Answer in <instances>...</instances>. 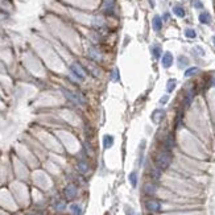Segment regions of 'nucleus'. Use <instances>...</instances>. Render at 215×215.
<instances>
[{
  "label": "nucleus",
  "instance_id": "c756f323",
  "mask_svg": "<svg viewBox=\"0 0 215 215\" xmlns=\"http://www.w3.org/2000/svg\"><path fill=\"white\" fill-rule=\"evenodd\" d=\"M168 99H169V98H168V96H162V98H161V100H160V103H162V104H165V103H166V102H168Z\"/></svg>",
  "mask_w": 215,
  "mask_h": 215
},
{
  "label": "nucleus",
  "instance_id": "cd10ccee",
  "mask_svg": "<svg viewBox=\"0 0 215 215\" xmlns=\"http://www.w3.org/2000/svg\"><path fill=\"white\" fill-rule=\"evenodd\" d=\"M56 209H57L58 211L65 210V203H64V202H57V203H56Z\"/></svg>",
  "mask_w": 215,
  "mask_h": 215
},
{
  "label": "nucleus",
  "instance_id": "423d86ee",
  "mask_svg": "<svg viewBox=\"0 0 215 215\" xmlns=\"http://www.w3.org/2000/svg\"><path fill=\"white\" fill-rule=\"evenodd\" d=\"M165 118V111L164 110H155L152 114V120L156 123V124H158L161 120Z\"/></svg>",
  "mask_w": 215,
  "mask_h": 215
},
{
  "label": "nucleus",
  "instance_id": "b1692460",
  "mask_svg": "<svg viewBox=\"0 0 215 215\" xmlns=\"http://www.w3.org/2000/svg\"><path fill=\"white\" fill-rule=\"evenodd\" d=\"M111 81L112 82H118L119 81V69H114L111 73Z\"/></svg>",
  "mask_w": 215,
  "mask_h": 215
},
{
  "label": "nucleus",
  "instance_id": "473e14b6",
  "mask_svg": "<svg viewBox=\"0 0 215 215\" xmlns=\"http://www.w3.org/2000/svg\"><path fill=\"white\" fill-rule=\"evenodd\" d=\"M213 42H214V45H215V36H214V37H213Z\"/></svg>",
  "mask_w": 215,
  "mask_h": 215
},
{
  "label": "nucleus",
  "instance_id": "f257e3e1",
  "mask_svg": "<svg viewBox=\"0 0 215 215\" xmlns=\"http://www.w3.org/2000/svg\"><path fill=\"white\" fill-rule=\"evenodd\" d=\"M170 162H172V156L168 152L158 153L157 157H156V164H157V166L160 169H166V168H169Z\"/></svg>",
  "mask_w": 215,
  "mask_h": 215
},
{
  "label": "nucleus",
  "instance_id": "f3484780",
  "mask_svg": "<svg viewBox=\"0 0 215 215\" xmlns=\"http://www.w3.org/2000/svg\"><path fill=\"white\" fill-rule=\"evenodd\" d=\"M152 54L155 58H160V56H161V46L157 45V44L153 45L152 46Z\"/></svg>",
  "mask_w": 215,
  "mask_h": 215
},
{
  "label": "nucleus",
  "instance_id": "1a4fd4ad",
  "mask_svg": "<svg viewBox=\"0 0 215 215\" xmlns=\"http://www.w3.org/2000/svg\"><path fill=\"white\" fill-rule=\"evenodd\" d=\"M198 20L201 24H210L211 23V15L209 12H202V13H199Z\"/></svg>",
  "mask_w": 215,
  "mask_h": 215
},
{
  "label": "nucleus",
  "instance_id": "c85d7f7f",
  "mask_svg": "<svg viewBox=\"0 0 215 215\" xmlns=\"http://www.w3.org/2000/svg\"><path fill=\"white\" fill-rule=\"evenodd\" d=\"M194 7H195V8H202V7H203V4H202V3H201V0H194Z\"/></svg>",
  "mask_w": 215,
  "mask_h": 215
},
{
  "label": "nucleus",
  "instance_id": "9b49d317",
  "mask_svg": "<svg viewBox=\"0 0 215 215\" xmlns=\"http://www.w3.org/2000/svg\"><path fill=\"white\" fill-rule=\"evenodd\" d=\"M89 56L91 57V60H95V61H99L100 58H102L100 53L98 52L95 48H90V49H89Z\"/></svg>",
  "mask_w": 215,
  "mask_h": 215
},
{
  "label": "nucleus",
  "instance_id": "0eeeda50",
  "mask_svg": "<svg viewBox=\"0 0 215 215\" xmlns=\"http://www.w3.org/2000/svg\"><path fill=\"white\" fill-rule=\"evenodd\" d=\"M77 193H78V190H77V187L74 186V185H67L66 189H65V194H66V197L69 199L75 198Z\"/></svg>",
  "mask_w": 215,
  "mask_h": 215
},
{
  "label": "nucleus",
  "instance_id": "2f4dec72",
  "mask_svg": "<svg viewBox=\"0 0 215 215\" xmlns=\"http://www.w3.org/2000/svg\"><path fill=\"white\" fill-rule=\"evenodd\" d=\"M164 19H165V20H168V19H169V15H168V13H165V15H164Z\"/></svg>",
  "mask_w": 215,
  "mask_h": 215
},
{
  "label": "nucleus",
  "instance_id": "412c9836",
  "mask_svg": "<svg viewBox=\"0 0 215 215\" xmlns=\"http://www.w3.org/2000/svg\"><path fill=\"white\" fill-rule=\"evenodd\" d=\"M129 182H131V185L135 187L137 185V173L136 172H132L129 174Z\"/></svg>",
  "mask_w": 215,
  "mask_h": 215
},
{
  "label": "nucleus",
  "instance_id": "7ed1b4c3",
  "mask_svg": "<svg viewBox=\"0 0 215 215\" xmlns=\"http://www.w3.org/2000/svg\"><path fill=\"white\" fill-rule=\"evenodd\" d=\"M64 94H65V96H66L69 100L73 102V103H75V104H83V99L78 95V94L73 93V91H70V90H64Z\"/></svg>",
  "mask_w": 215,
  "mask_h": 215
},
{
  "label": "nucleus",
  "instance_id": "6e6552de",
  "mask_svg": "<svg viewBox=\"0 0 215 215\" xmlns=\"http://www.w3.org/2000/svg\"><path fill=\"white\" fill-rule=\"evenodd\" d=\"M152 27H153V29H155L156 32H158L160 29L162 28V20H161V17H160L158 15H156V16L153 17V20H152Z\"/></svg>",
  "mask_w": 215,
  "mask_h": 215
},
{
  "label": "nucleus",
  "instance_id": "f03ea898",
  "mask_svg": "<svg viewBox=\"0 0 215 215\" xmlns=\"http://www.w3.org/2000/svg\"><path fill=\"white\" fill-rule=\"evenodd\" d=\"M70 69H71V73L77 77V78L82 79V81L86 78V71L83 70V67H82L79 64H77V62H75V64H73Z\"/></svg>",
  "mask_w": 215,
  "mask_h": 215
},
{
  "label": "nucleus",
  "instance_id": "393cba45",
  "mask_svg": "<svg viewBox=\"0 0 215 215\" xmlns=\"http://www.w3.org/2000/svg\"><path fill=\"white\" fill-rule=\"evenodd\" d=\"M78 169L81 170L82 173H86L87 170H89V166H87V164H86V162L81 161V162H78Z\"/></svg>",
  "mask_w": 215,
  "mask_h": 215
},
{
  "label": "nucleus",
  "instance_id": "20e7f679",
  "mask_svg": "<svg viewBox=\"0 0 215 215\" xmlns=\"http://www.w3.org/2000/svg\"><path fill=\"white\" fill-rule=\"evenodd\" d=\"M145 206H147V209L149 211H152V213H157V211L161 210V203L158 201H155V199H151V201H148L145 203Z\"/></svg>",
  "mask_w": 215,
  "mask_h": 215
},
{
  "label": "nucleus",
  "instance_id": "7c9ffc66",
  "mask_svg": "<svg viewBox=\"0 0 215 215\" xmlns=\"http://www.w3.org/2000/svg\"><path fill=\"white\" fill-rule=\"evenodd\" d=\"M144 145H145V143H141V147H140V151H143V147H144ZM141 156H143V155H141V153H140V164H141Z\"/></svg>",
  "mask_w": 215,
  "mask_h": 215
},
{
  "label": "nucleus",
  "instance_id": "2eb2a0df",
  "mask_svg": "<svg viewBox=\"0 0 215 215\" xmlns=\"http://www.w3.org/2000/svg\"><path fill=\"white\" fill-rule=\"evenodd\" d=\"M176 86H177V81L176 79H169L166 83V91L168 93H172V91H174V89H176Z\"/></svg>",
  "mask_w": 215,
  "mask_h": 215
},
{
  "label": "nucleus",
  "instance_id": "9d476101",
  "mask_svg": "<svg viewBox=\"0 0 215 215\" xmlns=\"http://www.w3.org/2000/svg\"><path fill=\"white\" fill-rule=\"evenodd\" d=\"M112 145H114V137L111 135H106L103 136V147L104 149H110Z\"/></svg>",
  "mask_w": 215,
  "mask_h": 215
},
{
  "label": "nucleus",
  "instance_id": "f8f14e48",
  "mask_svg": "<svg viewBox=\"0 0 215 215\" xmlns=\"http://www.w3.org/2000/svg\"><path fill=\"white\" fill-rule=\"evenodd\" d=\"M144 193L147 195H153L156 193V186L153 184H147L144 186Z\"/></svg>",
  "mask_w": 215,
  "mask_h": 215
},
{
  "label": "nucleus",
  "instance_id": "4be33fe9",
  "mask_svg": "<svg viewBox=\"0 0 215 215\" xmlns=\"http://www.w3.org/2000/svg\"><path fill=\"white\" fill-rule=\"evenodd\" d=\"M185 36H186L187 38H195V31L194 29H191V28H187V29H185Z\"/></svg>",
  "mask_w": 215,
  "mask_h": 215
},
{
  "label": "nucleus",
  "instance_id": "ddd939ff",
  "mask_svg": "<svg viewBox=\"0 0 215 215\" xmlns=\"http://www.w3.org/2000/svg\"><path fill=\"white\" fill-rule=\"evenodd\" d=\"M173 12L178 17H184L185 16V9H184V7H182V5H178V4L174 5L173 7Z\"/></svg>",
  "mask_w": 215,
  "mask_h": 215
},
{
  "label": "nucleus",
  "instance_id": "6ab92c4d",
  "mask_svg": "<svg viewBox=\"0 0 215 215\" xmlns=\"http://www.w3.org/2000/svg\"><path fill=\"white\" fill-rule=\"evenodd\" d=\"M70 211L73 213V215H82V209H81V206L79 205H71L70 206Z\"/></svg>",
  "mask_w": 215,
  "mask_h": 215
},
{
  "label": "nucleus",
  "instance_id": "a878e982",
  "mask_svg": "<svg viewBox=\"0 0 215 215\" xmlns=\"http://www.w3.org/2000/svg\"><path fill=\"white\" fill-rule=\"evenodd\" d=\"M193 52L195 54H198V56H205V50H203L201 46H195V48L193 49Z\"/></svg>",
  "mask_w": 215,
  "mask_h": 215
},
{
  "label": "nucleus",
  "instance_id": "bb28decb",
  "mask_svg": "<svg viewBox=\"0 0 215 215\" xmlns=\"http://www.w3.org/2000/svg\"><path fill=\"white\" fill-rule=\"evenodd\" d=\"M90 69H91V73H93V75H95V77H99V74H100V71H99V69L98 67H95V66H90Z\"/></svg>",
  "mask_w": 215,
  "mask_h": 215
},
{
  "label": "nucleus",
  "instance_id": "dca6fc26",
  "mask_svg": "<svg viewBox=\"0 0 215 215\" xmlns=\"http://www.w3.org/2000/svg\"><path fill=\"white\" fill-rule=\"evenodd\" d=\"M189 65V60L185 56H180L178 57V67H181V69H184V67H186Z\"/></svg>",
  "mask_w": 215,
  "mask_h": 215
},
{
  "label": "nucleus",
  "instance_id": "4468645a",
  "mask_svg": "<svg viewBox=\"0 0 215 215\" xmlns=\"http://www.w3.org/2000/svg\"><path fill=\"white\" fill-rule=\"evenodd\" d=\"M112 7H114V0H103V4H102L103 11L110 12V11H112Z\"/></svg>",
  "mask_w": 215,
  "mask_h": 215
},
{
  "label": "nucleus",
  "instance_id": "39448f33",
  "mask_svg": "<svg viewBox=\"0 0 215 215\" xmlns=\"http://www.w3.org/2000/svg\"><path fill=\"white\" fill-rule=\"evenodd\" d=\"M161 64L164 67H170L173 65V54L170 52H165V54L162 56V60H161Z\"/></svg>",
  "mask_w": 215,
  "mask_h": 215
},
{
  "label": "nucleus",
  "instance_id": "a211bd4d",
  "mask_svg": "<svg viewBox=\"0 0 215 215\" xmlns=\"http://www.w3.org/2000/svg\"><path fill=\"white\" fill-rule=\"evenodd\" d=\"M199 73V69L198 67H189L186 71H185V77L186 78H189V77H193V75H195V74H198Z\"/></svg>",
  "mask_w": 215,
  "mask_h": 215
},
{
  "label": "nucleus",
  "instance_id": "aec40b11",
  "mask_svg": "<svg viewBox=\"0 0 215 215\" xmlns=\"http://www.w3.org/2000/svg\"><path fill=\"white\" fill-rule=\"evenodd\" d=\"M165 147L168 149H172L174 147V139H173V136H168L166 139H165Z\"/></svg>",
  "mask_w": 215,
  "mask_h": 215
},
{
  "label": "nucleus",
  "instance_id": "5701e85b",
  "mask_svg": "<svg viewBox=\"0 0 215 215\" xmlns=\"http://www.w3.org/2000/svg\"><path fill=\"white\" fill-rule=\"evenodd\" d=\"M193 96H194L193 91H187V93H186V96H185V104H186V106L190 104L191 100H193Z\"/></svg>",
  "mask_w": 215,
  "mask_h": 215
}]
</instances>
